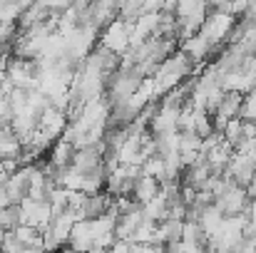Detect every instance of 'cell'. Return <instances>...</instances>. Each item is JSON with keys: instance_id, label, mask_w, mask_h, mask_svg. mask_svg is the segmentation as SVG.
Returning <instances> with one entry per match:
<instances>
[{"instance_id": "obj_1", "label": "cell", "mask_w": 256, "mask_h": 253, "mask_svg": "<svg viewBox=\"0 0 256 253\" xmlns=\"http://www.w3.org/2000/svg\"><path fill=\"white\" fill-rule=\"evenodd\" d=\"M236 22H239V15H234V12H229V10L214 7V10L206 15V20H204L199 35H202L206 42H212L216 50L224 52L226 45H229V37H232V32H234V27H236Z\"/></svg>"}, {"instance_id": "obj_2", "label": "cell", "mask_w": 256, "mask_h": 253, "mask_svg": "<svg viewBox=\"0 0 256 253\" xmlns=\"http://www.w3.org/2000/svg\"><path fill=\"white\" fill-rule=\"evenodd\" d=\"M142 75L137 72V70H132V67H122L120 65V70L107 80V87H104V99L110 102V107H117V104H124L134 92H137V87L142 84Z\"/></svg>"}, {"instance_id": "obj_3", "label": "cell", "mask_w": 256, "mask_h": 253, "mask_svg": "<svg viewBox=\"0 0 256 253\" xmlns=\"http://www.w3.org/2000/svg\"><path fill=\"white\" fill-rule=\"evenodd\" d=\"M132 25L134 22H124L122 17H114L110 25H104L100 30V45L107 47L110 52L124 57L132 50Z\"/></svg>"}, {"instance_id": "obj_4", "label": "cell", "mask_w": 256, "mask_h": 253, "mask_svg": "<svg viewBox=\"0 0 256 253\" xmlns=\"http://www.w3.org/2000/svg\"><path fill=\"white\" fill-rule=\"evenodd\" d=\"M249 201H252V196L246 194V186H239V184H234V181L229 179L226 189L216 196V204H214V206H216L224 216H244L246 209H249Z\"/></svg>"}, {"instance_id": "obj_5", "label": "cell", "mask_w": 256, "mask_h": 253, "mask_svg": "<svg viewBox=\"0 0 256 253\" xmlns=\"http://www.w3.org/2000/svg\"><path fill=\"white\" fill-rule=\"evenodd\" d=\"M8 82L20 89H38V62L32 60H22V57H10L8 67H5Z\"/></svg>"}, {"instance_id": "obj_6", "label": "cell", "mask_w": 256, "mask_h": 253, "mask_svg": "<svg viewBox=\"0 0 256 253\" xmlns=\"http://www.w3.org/2000/svg\"><path fill=\"white\" fill-rule=\"evenodd\" d=\"M242 107H244V94L242 92H224V97L219 99V104H216V109L212 112V119H214V127H216V132L222 134V129L232 122V119H236V117H242Z\"/></svg>"}, {"instance_id": "obj_7", "label": "cell", "mask_w": 256, "mask_h": 253, "mask_svg": "<svg viewBox=\"0 0 256 253\" xmlns=\"http://www.w3.org/2000/svg\"><path fill=\"white\" fill-rule=\"evenodd\" d=\"M52 206L48 201H38V199H25L20 204V224H28V226H35L40 231H45L52 221Z\"/></svg>"}, {"instance_id": "obj_8", "label": "cell", "mask_w": 256, "mask_h": 253, "mask_svg": "<svg viewBox=\"0 0 256 253\" xmlns=\"http://www.w3.org/2000/svg\"><path fill=\"white\" fill-rule=\"evenodd\" d=\"M68 124H70L68 112H62V109H58V107H48V109L42 112L40 122H38V129H40L45 137H50L52 142H58V139H62Z\"/></svg>"}, {"instance_id": "obj_9", "label": "cell", "mask_w": 256, "mask_h": 253, "mask_svg": "<svg viewBox=\"0 0 256 253\" xmlns=\"http://www.w3.org/2000/svg\"><path fill=\"white\" fill-rule=\"evenodd\" d=\"M256 174V162L252 154H244V152H234L229 167H226V176L239 184V186H246L252 181V176Z\"/></svg>"}, {"instance_id": "obj_10", "label": "cell", "mask_w": 256, "mask_h": 253, "mask_svg": "<svg viewBox=\"0 0 256 253\" xmlns=\"http://www.w3.org/2000/svg\"><path fill=\"white\" fill-rule=\"evenodd\" d=\"M114 206V196L107 194V191H97V194H90L85 199V206L80 209V221H94L104 214H110Z\"/></svg>"}, {"instance_id": "obj_11", "label": "cell", "mask_w": 256, "mask_h": 253, "mask_svg": "<svg viewBox=\"0 0 256 253\" xmlns=\"http://www.w3.org/2000/svg\"><path fill=\"white\" fill-rule=\"evenodd\" d=\"M68 249H72L75 253H90L94 249V234H92V224L90 221H78L72 226Z\"/></svg>"}, {"instance_id": "obj_12", "label": "cell", "mask_w": 256, "mask_h": 253, "mask_svg": "<svg viewBox=\"0 0 256 253\" xmlns=\"http://www.w3.org/2000/svg\"><path fill=\"white\" fill-rule=\"evenodd\" d=\"M162 194V181L154 179V176H147V174H140V179L134 181V189H132V199L137 204H150L152 199H157Z\"/></svg>"}, {"instance_id": "obj_13", "label": "cell", "mask_w": 256, "mask_h": 253, "mask_svg": "<svg viewBox=\"0 0 256 253\" xmlns=\"http://www.w3.org/2000/svg\"><path fill=\"white\" fill-rule=\"evenodd\" d=\"M50 15H52V10H48V7H45V5H40V2H32L30 7H25V10L20 12L18 27H20V32L35 30L38 25L48 22V20H50Z\"/></svg>"}, {"instance_id": "obj_14", "label": "cell", "mask_w": 256, "mask_h": 253, "mask_svg": "<svg viewBox=\"0 0 256 253\" xmlns=\"http://www.w3.org/2000/svg\"><path fill=\"white\" fill-rule=\"evenodd\" d=\"M184 239V219H164L162 224H157V244L160 246H170Z\"/></svg>"}, {"instance_id": "obj_15", "label": "cell", "mask_w": 256, "mask_h": 253, "mask_svg": "<svg viewBox=\"0 0 256 253\" xmlns=\"http://www.w3.org/2000/svg\"><path fill=\"white\" fill-rule=\"evenodd\" d=\"M5 189H8V194H10V201L18 204V206L28 199V164H22V167L5 181Z\"/></svg>"}, {"instance_id": "obj_16", "label": "cell", "mask_w": 256, "mask_h": 253, "mask_svg": "<svg viewBox=\"0 0 256 253\" xmlns=\"http://www.w3.org/2000/svg\"><path fill=\"white\" fill-rule=\"evenodd\" d=\"M142 209H144V216H147L150 221H154V224H162L164 219H170V201H167L164 194H160L157 199H152V201L144 204Z\"/></svg>"}, {"instance_id": "obj_17", "label": "cell", "mask_w": 256, "mask_h": 253, "mask_svg": "<svg viewBox=\"0 0 256 253\" xmlns=\"http://www.w3.org/2000/svg\"><path fill=\"white\" fill-rule=\"evenodd\" d=\"M142 174H147V176H154V179L164 181V174H167V162H164V157H160V154L147 157V159H144V164H142Z\"/></svg>"}, {"instance_id": "obj_18", "label": "cell", "mask_w": 256, "mask_h": 253, "mask_svg": "<svg viewBox=\"0 0 256 253\" xmlns=\"http://www.w3.org/2000/svg\"><path fill=\"white\" fill-rule=\"evenodd\" d=\"M18 226H20V206L12 204V206L0 209V229H5V231H15Z\"/></svg>"}, {"instance_id": "obj_19", "label": "cell", "mask_w": 256, "mask_h": 253, "mask_svg": "<svg viewBox=\"0 0 256 253\" xmlns=\"http://www.w3.org/2000/svg\"><path fill=\"white\" fill-rule=\"evenodd\" d=\"M242 117L246 122H256V87L244 94V107H242Z\"/></svg>"}, {"instance_id": "obj_20", "label": "cell", "mask_w": 256, "mask_h": 253, "mask_svg": "<svg viewBox=\"0 0 256 253\" xmlns=\"http://www.w3.org/2000/svg\"><path fill=\"white\" fill-rule=\"evenodd\" d=\"M40 5H45L48 10H52V12H65L75 0H38Z\"/></svg>"}, {"instance_id": "obj_21", "label": "cell", "mask_w": 256, "mask_h": 253, "mask_svg": "<svg viewBox=\"0 0 256 253\" xmlns=\"http://www.w3.org/2000/svg\"><path fill=\"white\" fill-rule=\"evenodd\" d=\"M134 249V244L132 241H127V239H114V244L107 249L110 253H132Z\"/></svg>"}, {"instance_id": "obj_22", "label": "cell", "mask_w": 256, "mask_h": 253, "mask_svg": "<svg viewBox=\"0 0 256 253\" xmlns=\"http://www.w3.org/2000/svg\"><path fill=\"white\" fill-rule=\"evenodd\" d=\"M132 253H164V246H160V244H134Z\"/></svg>"}, {"instance_id": "obj_23", "label": "cell", "mask_w": 256, "mask_h": 253, "mask_svg": "<svg viewBox=\"0 0 256 253\" xmlns=\"http://www.w3.org/2000/svg\"><path fill=\"white\" fill-rule=\"evenodd\" d=\"M246 224L256 229V199L249 201V209H246Z\"/></svg>"}, {"instance_id": "obj_24", "label": "cell", "mask_w": 256, "mask_h": 253, "mask_svg": "<svg viewBox=\"0 0 256 253\" xmlns=\"http://www.w3.org/2000/svg\"><path fill=\"white\" fill-rule=\"evenodd\" d=\"M5 206H12V201H10V194H8L5 184H0V209H5Z\"/></svg>"}, {"instance_id": "obj_25", "label": "cell", "mask_w": 256, "mask_h": 253, "mask_svg": "<svg viewBox=\"0 0 256 253\" xmlns=\"http://www.w3.org/2000/svg\"><path fill=\"white\" fill-rule=\"evenodd\" d=\"M246 194H249L252 199H256V174H254V176H252V181L246 184Z\"/></svg>"}, {"instance_id": "obj_26", "label": "cell", "mask_w": 256, "mask_h": 253, "mask_svg": "<svg viewBox=\"0 0 256 253\" xmlns=\"http://www.w3.org/2000/svg\"><path fill=\"white\" fill-rule=\"evenodd\" d=\"M5 239H8V231H5V229H0V251L5 249Z\"/></svg>"}, {"instance_id": "obj_27", "label": "cell", "mask_w": 256, "mask_h": 253, "mask_svg": "<svg viewBox=\"0 0 256 253\" xmlns=\"http://www.w3.org/2000/svg\"><path fill=\"white\" fill-rule=\"evenodd\" d=\"M249 72L254 75V80H256V55L252 57V62H249Z\"/></svg>"}, {"instance_id": "obj_28", "label": "cell", "mask_w": 256, "mask_h": 253, "mask_svg": "<svg viewBox=\"0 0 256 253\" xmlns=\"http://www.w3.org/2000/svg\"><path fill=\"white\" fill-rule=\"evenodd\" d=\"M20 253H45V251H42V249H22Z\"/></svg>"}, {"instance_id": "obj_29", "label": "cell", "mask_w": 256, "mask_h": 253, "mask_svg": "<svg viewBox=\"0 0 256 253\" xmlns=\"http://www.w3.org/2000/svg\"><path fill=\"white\" fill-rule=\"evenodd\" d=\"M5 124H10V122H8V119L2 117V112H0V127H5Z\"/></svg>"}, {"instance_id": "obj_30", "label": "cell", "mask_w": 256, "mask_h": 253, "mask_svg": "<svg viewBox=\"0 0 256 253\" xmlns=\"http://www.w3.org/2000/svg\"><path fill=\"white\" fill-rule=\"evenodd\" d=\"M90 253H110V251H100V249H92Z\"/></svg>"}]
</instances>
